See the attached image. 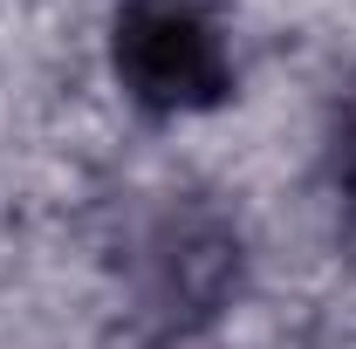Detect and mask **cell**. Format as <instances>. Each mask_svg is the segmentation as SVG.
Instances as JSON below:
<instances>
[{
	"label": "cell",
	"instance_id": "3",
	"mask_svg": "<svg viewBox=\"0 0 356 349\" xmlns=\"http://www.w3.org/2000/svg\"><path fill=\"white\" fill-rule=\"evenodd\" d=\"M329 165H336V185L356 199V83L343 89V103H336V124H329Z\"/></svg>",
	"mask_w": 356,
	"mask_h": 349
},
{
	"label": "cell",
	"instance_id": "2",
	"mask_svg": "<svg viewBox=\"0 0 356 349\" xmlns=\"http://www.w3.org/2000/svg\"><path fill=\"white\" fill-rule=\"evenodd\" d=\"M240 267H247V254H240L233 219L213 213V206H199V199H185V206H165V213L137 233L131 288H137V302H144V315H158L165 329L185 336V329L213 322L233 302Z\"/></svg>",
	"mask_w": 356,
	"mask_h": 349
},
{
	"label": "cell",
	"instance_id": "1",
	"mask_svg": "<svg viewBox=\"0 0 356 349\" xmlns=\"http://www.w3.org/2000/svg\"><path fill=\"white\" fill-rule=\"evenodd\" d=\"M110 69L151 117H199L233 96V48L206 0H124L110 21Z\"/></svg>",
	"mask_w": 356,
	"mask_h": 349
}]
</instances>
